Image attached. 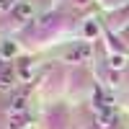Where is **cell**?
<instances>
[{
	"mask_svg": "<svg viewBox=\"0 0 129 129\" xmlns=\"http://www.w3.org/2000/svg\"><path fill=\"white\" fill-rule=\"evenodd\" d=\"M95 119H98V126L109 129V126H114V124H116V114H114V109H98Z\"/></svg>",
	"mask_w": 129,
	"mask_h": 129,
	"instance_id": "obj_1",
	"label": "cell"
},
{
	"mask_svg": "<svg viewBox=\"0 0 129 129\" xmlns=\"http://www.w3.org/2000/svg\"><path fill=\"white\" fill-rule=\"evenodd\" d=\"M13 16L18 21H31V18H34V5H31V3H18L13 8Z\"/></svg>",
	"mask_w": 129,
	"mask_h": 129,
	"instance_id": "obj_2",
	"label": "cell"
},
{
	"mask_svg": "<svg viewBox=\"0 0 129 129\" xmlns=\"http://www.w3.org/2000/svg\"><path fill=\"white\" fill-rule=\"evenodd\" d=\"M88 57H90V47H88V44L75 47V49L67 52V59H70V62H83V59H88Z\"/></svg>",
	"mask_w": 129,
	"mask_h": 129,
	"instance_id": "obj_3",
	"label": "cell"
},
{
	"mask_svg": "<svg viewBox=\"0 0 129 129\" xmlns=\"http://www.w3.org/2000/svg\"><path fill=\"white\" fill-rule=\"evenodd\" d=\"M10 111L13 114H26V98L23 95H16V98L10 101Z\"/></svg>",
	"mask_w": 129,
	"mask_h": 129,
	"instance_id": "obj_4",
	"label": "cell"
},
{
	"mask_svg": "<svg viewBox=\"0 0 129 129\" xmlns=\"http://www.w3.org/2000/svg\"><path fill=\"white\" fill-rule=\"evenodd\" d=\"M0 52H3V57H13L16 54V44H13V41H5V44H3V49H0Z\"/></svg>",
	"mask_w": 129,
	"mask_h": 129,
	"instance_id": "obj_5",
	"label": "cell"
},
{
	"mask_svg": "<svg viewBox=\"0 0 129 129\" xmlns=\"http://www.w3.org/2000/svg\"><path fill=\"white\" fill-rule=\"evenodd\" d=\"M98 34V23H95V21H88V23H85V36H95Z\"/></svg>",
	"mask_w": 129,
	"mask_h": 129,
	"instance_id": "obj_6",
	"label": "cell"
},
{
	"mask_svg": "<svg viewBox=\"0 0 129 129\" xmlns=\"http://www.w3.org/2000/svg\"><path fill=\"white\" fill-rule=\"evenodd\" d=\"M124 64H126L124 54H114V57H111V67H116V70H119V67H124Z\"/></svg>",
	"mask_w": 129,
	"mask_h": 129,
	"instance_id": "obj_7",
	"label": "cell"
},
{
	"mask_svg": "<svg viewBox=\"0 0 129 129\" xmlns=\"http://www.w3.org/2000/svg\"><path fill=\"white\" fill-rule=\"evenodd\" d=\"M0 85H10V72H0Z\"/></svg>",
	"mask_w": 129,
	"mask_h": 129,
	"instance_id": "obj_8",
	"label": "cell"
}]
</instances>
